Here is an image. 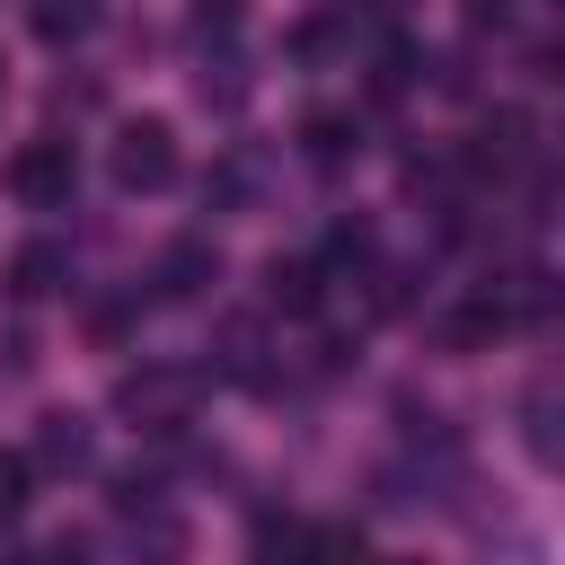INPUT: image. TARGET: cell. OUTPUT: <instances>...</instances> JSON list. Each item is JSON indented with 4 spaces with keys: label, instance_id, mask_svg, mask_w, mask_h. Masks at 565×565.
Segmentation results:
<instances>
[{
    "label": "cell",
    "instance_id": "cell-1",
    "mask_svg": "<svg viewBox=\"0 0 565 565\" xmlns=\"http://www.w3.org/2000/svg\"><path fill=\"white\" fill-rule=\"evenodd\" d=\"M194 397H203V371H185V362H141L115 380V415H132V433H177L194 415Z\"/></svg>",
    "mask_w": 565,
    "mask_h": 565
},
{
    "label": "cell",
    "instance_id": "cell-2",
    "mask_svg": "<svg viewBox=\"0 0 565 565\" xmlns=\"http://www.w3.org/2000/svg\"><path fill=\"white\" fill-rule=\"evenodd\" d=\"M0 185H9V203H26V212H62V203H71V185H79V159H71V141H62V132H35V141H18V150H9Z\"/></svg>",
    "mask_w": 565,
    "mask_h": 565
},
{
    "label": "cell",
    "instance_id": "cell-3",
    "mask_svg": "<svg viewBox=\"0 0 565 565\" xmlns=\"http://www.w3.org/2000/svg\"><path fill=\"white\" fill-rule=\"evenodd\" d=\"M106 168H115L124 194H159V185H177V132H168L159 115H132V124L115 132Z\"/></svg>",
    "mask_w": 565,
    "mask_h": 565
},
{
    "label": "cell",
    "instance_id": "cell-4",
    "mask_svg": "<svg viewBox=\"0 0 565 565\" xmlns=\"http://www.w3.org/2000/svg\"><path fill=\"white\" fill-rule=\"evenodd\" d=\"M26 468H35V477H71V468H88V415H71V406L35 415V450H26Z\"/></svg>",
    "mask_w": 565,
    "mask_h": 565
},
{
    "label": "cell",
    "instance_id": "cell-5",
    "mask_svg": "<svg viewBox=\"0 0 565 565\" xmlns=\"http://www.w3.org/2000/svg\"><path fill=\"white\" fill-rule=\"evenodd\" d=\"M353 150H362L353 115H335V106H309V115H300V159H309V168H344Z\"/></svg>",
    "mask_w": 565,
    "mask_h": 565
},
{
    "label": "cell",
    "instance_id": "cell-6",
    "mask_svg": "<svg viewBox=\"0 0 565 565\" xmlns=\"http://www.w3.org/2000/svg\"><path fill=\"white\" fill-rule=\"evenodd\" d=\"M203 282H221V247H212V238H177V247L159 256V291H168V300H194Z\"/></svg>",
    "mask_w": 565,
    "mask_h": 565
},
{
    "label": "cell",
    "instance_id": "cell-7",
    "mask_svg": "<svg viewBox=\"0 0 565 565\" xmlns=\"http://www.w3.org/2000/svg\"><path fill=\"white\" fill-rule=\"evenodd\" d=\"M62 282H71V256H62L53 238H35V247L9 256V291H18V300H44V291H62Z\"/></svg>",
    "mask_w": 565,
    "mask_h": 565
},
{
    "label": "cell",
    "instance_id": "cell-8",
    "mask_svg": "<svg viewBox=\"0 0 565 565\" xmlns=\"http://www.w3.org/2000/svg\"><path fill=\"white\" fill-rule=\"evenodd\" d=\"M265 300H274V309H291V318H309V309L327 300V274H318L309 256H291V265L274 256V265H265Z\"/></svg>",
    "mask_w": 565,
    "mask_h": 565
},
{
    "label": "cell",
    "instance_id": "cell-9",
    "mask_svg": "<svg viewBox=\"0 0 565 565\" xmlns=\"http://www.w3.org/2000/svg\"><path fill=\"white\" fill-rule=\"evenodd\" d=\"M185 547H194V539H185V521L141 503V521H132V565H185Z\"/></svg>",
    "mask_w": 565,
    "mask_h": 565
},
{
    "label": "cell",
    "instance_id": "cell-10",
    "mask_svg": "<svg viewBox=\"0 0 565 565\" xmlns=\"http://www.w3.org/2000/svg\"><path fill=\"white\" fill-rule=\"evenodd\" d=\"M521 150H530V115H512V106H503V115H494V124L477 132V150H468V168H512Z\"/></svg>",
    "mask_w": 565,
    "mask_h": 565
},
{
    "label": "cell",
    "instance_id": "cell-11",
    "mask_svg": "<svg viewBox=\"0 0 565 565\" xmlns=\"http://www.w3.org/2000/svg\"><path fill=\"white\" fill-rule=\"evenodd\" d=\"M26 26H35L44 44H79V35L97 26V0H35V9H26Z\"/></svg>",
    "mask_w": 565,
    "mask_h": 565
},
{
    "label": "cell",
    "instance_id": "cell-12",
    "mask_svg": "<svg viewBox=\"0 0 565 565\" xmlns=\"http://www.w3.org/2000/svg\"><path fill=\"white\" fill-rule=\"evenodd\" d=\"M494 327H503V309L477 300V309H450V318H441V344H450V353H477V344H494Z\"/></svg>",
    "mask_w": 565,
    "mask_h": 565
},
{
    "label": "cell",
    "instance_id": "cell-13",
    "mask_svg": "<svg viewBox=\"0 0 565 565\" xmlns=\"http://www.w3.org/2000/svg\"><path fill=\"white\" fill-rule=\"evenodd\" d=\"M300 565H362V539L353 530H309L300 539Z\"/></svg>",
    "mask_w": 565,
    "mask_h": 565
},
{
    "label": "cell",
    "instance_id": "cell-14",
    "mask_svg": "<svg viewBox=\"0 0 565 565\" xmlns=\"http://www.w3.org/2000/svg\"><path fill=\"white\" fill-rule=\"evenodd\" d=\"M26 486H35L26 450H0V521H9V512H26Z\"/></svg>",
    "mask_w": 565,
    "mask_h": 565
},
{
    "label": "cell",
    "instance_id": "cell-15",
    "mask_svg": "<svg viewBox=\"0 0 565 565\" xmlns=\"http://www.w3.org/2000/svg\"><path fill=\"white\" fill-rule=\"evenodd\" d=\"M530 450L556 459V388H530Z\"/></svg>",
    "mask_w": 565,
    "mask_h": 565
},
{
    "label": "cell",
    "instance_id": "cell-16",
    "mask_svg": "<svg viewBox=\"0 0 565 565\" xmlns=\"http://www.w3.org/2000/svg\"><path fill=\"white\" fill-rule=\"evenodd\" d=\"M35 565H88V539H79V530H62V539H53Z\"/></svg>",
    "mask_w": 565,
    "mask_h": 565
},
{
    "label": "cell",
    "instance_id": "cell-17",
    "mask_svg": "<svg viewBox=\"0 0 565 565\" xmlns=\"http://www.w3.org/2000/svg\"><path fill=\"white\" fill-rule=\"evenodd\" d=\"M512 9H521V0H468V26H503Z\"/></svg>",
    "mask_w": 565,
    "mask_h": 565
},
{
    "label": "cell",
    "instance_id": "cell-18",
    "mask_svg": "<svg viewBox=\"0 0 565 565\" xmlns=\"http://www.w3.org/2000/svg\"><path fill=\"white\" fill-rule=\"evenodd\" d=\"M380 565H415V556H380Z\"/></svg>",
    "mask_w": 565,
    "mask_h": 565
}]
</instances>
